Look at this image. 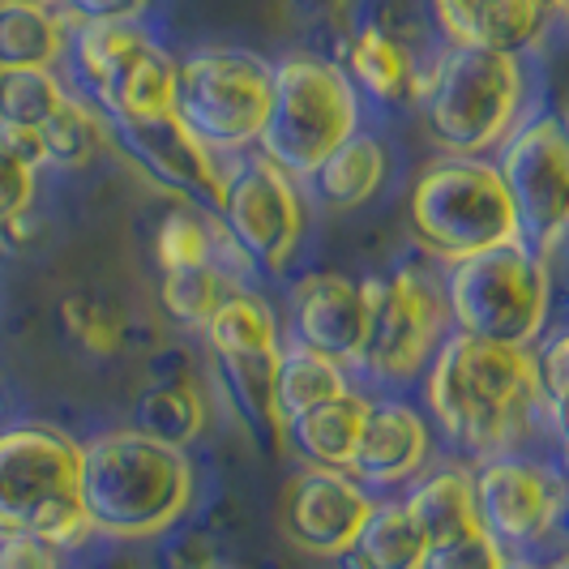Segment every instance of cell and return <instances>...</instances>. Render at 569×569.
Instances as JSON below:
<instances>
[{"instance_id": "cell-1", "label": "cell", "mask_w": 569, "mask_h": 569, "mask_svg": "<svg viewBox=\"0 0 569 569\" xmlns=\"http://www.w3.org/2000/svg\"><path fill=\"white\" fill-rule=\"evenodd\" d=\"M425 372L428 411L462 455H513L548 416L540 356L531 347L455 330Z\"/></svg>"}, {"instance_id": "cell-2", "label": "cell", "mask_w": 569, "mask_h": 569, "mask_svg": "<svg viewBox=\"0 0 569 569\" xmlns=\"http://www.w3.org/2000/svg\"><path fill=\"white\" fill-rule=\"evenodd\" d=\"M189 450L142 428H112L82 446V510L103 540H159L193 506Z\"/></svg>"}, {"instance_id": "cell-3", "label": "cell", "mask_w": 569, "mask_h": 569, "mask_svg": "<svg viewBox=\"0 0 569 569\" xmlns=\"http://www.w3.org/2000/svg\"><path fill=\"white\" fill-rule=\"evenodd\" d=\"M420 103L432 142L450 154L480 159L522 124L527 69L518 52L450 43L420 82Z\"/></svg>"}, {"instance_id": "cell-4", "label": "cell", "mask_w": 569, "mask_h": 569, "mask_svg": "<svg viewBox=\"0 0 569 569\" xmlns=\"http://www.w3.org/2000/svg\"><path fill=\"white\" fill-rule=\"evenodd\" d=\"M0 531H30L73 548L90 540L82 510V446L52 425L0 432Z\"/></svg>"}, {"instance_id": "cell-5", "label": "cell", "mask_w": 569, "mask_h": 569, "mask_svg": "<svg viewBox=\"0 0 569 569\" xmlns=\"http://www.w3.org/2000/svg\"><path fill=\"white\" fill-rule=\"evenodd\" d=\"M360 133V90L326 57L291 52L274 64V99L261 129V154L309 180L347 138Z\"/></svg>"}, {"instance_id": "cell-6", "label": "cell", "mask_w": 569, "mask_h": 569, "mask_svg": "<svg viewBox=\"0 0 569 569\" xmlns=\"http://www.w3.org/2000/svg\"><path fill=\"white\" fill-rule=\"evenodd\" d=\"M407 219L416 240L437 261H462L497 244L522 240L510 189L497 163L450 154L420 171L407 198Z\"/></svg>"}, {"instance_id": "cell-7", "label": "cell", "mask_w": 569, "mask_h": 569, "mask_svg": "<svg viewBox=\"0 0 569 569\" xmlns=\"http://www.w3.org/2000/svg\"><path fill=\"white\" fill-rule=\"evenodd\" d=\"M446 305L462 335L536 347L552 309L548 257L536 253L527 240L462 257L446 274Z\"/></svg>"}, {"instance_id": "cell-8", "label": "cell", "mask_w": 569, "mask_h": 569, "mask_svg": "<svg viewBox=\"0 0 569 569\" xmlns=\"http://www.w3.org/2000/svg\"><path fill=\"white\" fill-rule=\"evenodd\" d=\"M274 99V64L244 48H198L176 60V116L210 150L253 146Z\"/></svg>"}, {"instance_id": "cell-9", "label": "cell", "mask_w": 569, "mask_h": 569, "mask_svg": "<svg viewBox=\"0 0 569 569\" xmlns=\"http://www.w3.org/2000/svg\"><path fill=\"white\" fill-rule=\"evenodd\" d=\"M369 300V330L360 347V369L377 381H411L428 369L437 347L446 342L450 305L446 283L428 274L425 266H402L390 279L365 283Z\"/></svg>"}, {"instance_id": "cell-10", "label": "cell", "mask_w": 569, "mask_h": 569, "mask_svg": "<svg viewBox=\"0 0 569 569\" xmlns=\"http://www.w3.org/2000/svg\"><path fill=\"white\" fill-rule=\"evenodd\" d=\"M497 171L510 189L522 240L540 257L569 236V116H531L501 142Z\"/></svg>"}, {"instance_id": "cell-11", "label": "cell", "mask_w": 569, "mask_h": 569, "mask_svg": "<svg viewBox=\"0 0 569 569\" xmlns=\"http://www.w3.org/2000/svg\"><path fill=\"white\" fill-rule=\"evenodd\" d=\"M206 342L219 360L236 411L249 420L257 437H266L270 446H283L287 428L274 407V377L283 360V342H279V321L270 313V305L253 291H236L206 321Z\"/></svg>"}, {"instance_id": "cell-12", "label": "cell", "mask_w": 569, "mask_h": 569, "mask_svg": "<svg viewBox=\"0 0 569 569\" xmlns=\"http://www.w3.org/2000/svg\"><path fill=\"white\" fill-rule=\"evenodd\" d=\"M223 228L253 266L283 270L305 236V201L296 176L266 154L236 163L223 201Z\"/></svg>"}, {"instance_id": "cell-13", "label": "cell", "mask_w": 569, "mask_h": 569, "mask_svg": "<svg viewBox=\"0 0 569 569\" xmlns=\"http://www.w3.org/2000/svg\"><path fill=\"white\" fill-rule=\"evenodd\" d=\"M372 492L347 467H300L283 488V536L300 552L339 561L372 513Z\"/></svg>"}, {"instance_id": "cell-14", "label": "cell", "mask_w": 569, "mask_h": 569, "mask_svg": "<svg viewBox=\"0 0 569 569\" xmlns=\"http://www.w3.org/2000/svg\"><path fill=\"white\" fill-rule=\"evenodd\" d=\"M112 142L154 184L184 193V198H206L223 210L236 163H228V150H210L176 112L146 116V120H112Z\"/></svg>"}, {"instance_id": "cell-15", "label": "cell", "mask_w": 569, "mask_h": 569, "mask_svg": "<svg viewBox=\"0 0 569 569\" xmlns=\"http://www.w3.org/2000/svg\"><path fill=\"white\" fill-rule=\"evenodd\" d=\"M476 506L480 522L497 540L510 548L548 540V531L557 527V513L566 506L561 480H552L540 462L518 455L485 458V467L476 471Z\"/></svg>"}, {"instance_id": "cell-16", "label": "cell", "mask_w": 569, "mask_h": 569, "mask_svg": "<svg viewBox=\"0 0 569 569\" xmlns=\"http://www.w3.org/2000/svg\"><path fill=\"white\" fill-rule=\"evenodd\" d=\"M291 321H296V342L339 365H360V347L369 330L365 283H351L347 274H309L291 291Z\"/></svg>"}, {"instance_id": "cell-17", "label": "cell", "mask_w": 569, "mask_h": 569, "mask_svg": "<svg viewBox=\"0 0 569 569\" xmlns=\"http://www.w3.org/2000/svg\"><path fill=\"white\" fill-rule=\"evenodd\" d=\"M566 9V0H432V13L450 43L527 52L543 39L548 22Z\"/></svg>"}, {"instance_id": "cell-18", "label": "cell", "mask_w": 569, "mask_h": 569, "mask_svg": "<svg viewBox=\"0 0 569 569\" xmlns=\"http://www.w3.org/2000/svg\"><path fill=\"white\" fill-rule=\"evenodd\" d=\"M432 432L428 420L407 402H369L360 446L351 455V476L365 485H407L428 467Z\"/></svg>"}, {"instance_id": "cell-19", "label": "cell", "mask_w": 569, "mask_h": 569, "mask_svg": "<svg viewBox=\"0 0 569 569\" xmlns=\"http://www.w3.org/2000/svg\"><path fill=\"white\" fill-rule=\"evenodd\" d=\"M154 39L142 30V22H112V27H69V52L73 73L82 82L86 99L103 112V103L112 99L116 82L124 78V69L142 57Z\"/></svg>"}, {"instance_id": "cell-20", "label": "cell", "mask_w": 569, "mask_h": 569, "mask_svg": "<svg viewBox=\"0 0 569 569\" xmlns=\"http://www.w3.org/2000/svg\"><path fill=\"white\" fill-rule=\"evenodd\" d=\"M347 78L356 82V90H365L377 103H407V99H420V69L407 52V43L395 39L390 30L365 27L351 34L347 43Z\"/></svg>"}, {"instance_id": "cell-21", "label": "cell", "mask_w": 569, "mask_h": 569, "mask_svg": "<svg viewBox=\"0 0 569 569\" xmlns=\"http://www.w3.org/2000/svg\"><path fill=\"white\" fill-rule=\"evenodd\" d=\"M402 506L420 522L428 543L462 536L471 527H485L480 506H476V471H467V467H437L428 476L420 471Z\"/></svg>"}, {"instance_id": "cell-22", "label": "cell", "mask_w": 569, "mask_h": 569, "mask_svg": "<svg viewBox=\"0 0 569 569\" xmlns=\"http://www.w3.org/2000/svg\"><path fill=\"white\" fill-rule=\"evenodd\" d=\"M365 416H369V399L347 390L339 399L321 402L313 411L296 416L287 425V441L300 450L305 462L317 467H351V455L360 446L365 432Z\"/></svg>"}, {"instance_id": "cell-23", "label": "cell", "mask_w": 569, "mask_h": 569, "mask_svg": "<svg viewBox=\"0 0 569 569\" xmlns=\"http://www.w3.org/2000/svg\"><path fill=\"white\" fill-rule=\"evenodd\" d=\"M386 171H390V154L386 146L377 142L372 133H356L309 176L317 184V198L326 201L330 210H356L381 193L386 184Z\"/></svg>"}, {"instance_id": "cell-24", "label": "cell", "mask_w": 569, "mask_h": 569, "mask_svg": "<svg viewBox=\"0 0 569 569\" xmlns=\"http://www.w3.org/2000/svg\"><path fill=\"white\" fill-rule=\"evenodd\" d=\"M69 52V22L60 9L0 0V69H57Z\"/></svg>"}, {"instance_id": "cell-25", "label": "cell", "mask_w": 569, "mask_h": 569, "mask_svg": "<svg viewBox=\"0 0 569 569\" xmlns=\"http://www.w3.org/2000/svg\"><path fill=\"white\" fill-rule=\"evenodd\" d=\"M428 540L402 501H377L356 543L347 548L351 569H420Z\"/></svg>"}, {"instance_id": "cell-26", "label": "cell", "mask_w": 569, "mask_h": 569, "mask_svg": "<svg viewBox=\"0 0 569 569\" xmlns=\"http://www.w3.org/2000/svg\"><path fill=\"white\" fill-rule=\"evenodd\" d=\"M244 257L236 249V240L228 236V228H219L210 214H201L198 201H184L163 214V223L154 231V257L159 270H184V266H201V261H228ZM249 261V257H244ZM231 270H240L236 261H228Z\"/></svg>"}, {"instance_id": "cell-27", "label": "cell", "mask_w": 569, "mask_h": 569, "mask_svg": "<svg viewBox=\"0 0 569 569\" xmlns=\"http://www.w3.org/2000/svg\"><path fill=\"white\" fill-rule=\"evenodd\" d=\"M347 390H351V386H347V377H342L339 360L321 356V351L305 347V342L283 347L279 377H274V407H279L283 428L291 425L296 416L313 411V407H321V402L339 399V395H347Z\"/></svg>"}, {"instance_id": "cell-28", "label": "cell", "mask_w": 569, "mask_h": 569, "mask_svg": "<svg viewBox=\"0 0 569 569\" xmlns=\"http://www.w3.org/2000/svg\"><path fill=\"white\" fill-rule=\"evenodd\" d=\"M236 270L228 261H201L184 270H163L159 279V305L163 313L184 330H206V321L236 296Z\"/></svg>"}, {"instance_id": "cell-29", "label": "cell", "mask_w": 569, "mask_h": 569, "mask_svg": "<svg viewBox=\"0 0 569 569\" xmlns=\"http://www.w3.org/2000/svg\"><path fill=\"white\" fill-rule=\"evenodd\" d=\"M39 138H43V163L86 168L103 146L112 142V120L99 112L86 94H64V103L39 129Z\"/></svg>"}, {"instance_id": "cell-30", "label": "cell", "mask_w": 569, "mask_h": 569, "mask_svg": "<svg viewBox=\"0 0 569 569\" xmlns=\"http://www.w3.org/2000/svg\"><path fill=\"white\" fill-rule=\"evenodd\" d=\"M163 112H176V60L159 43H150L116 82L112 99L103 103V116L108 120H146V116Z\"/></svg>"}, {"instance_id": "cell-31", "label": "cell", "mask_w": 569, "mask_h": 569, "mask_svg": "<svg viewBox=\"0 0 569 569\" xmlns=\"http://www.w3.org/2000/svg\"><path fill=\"white\" fill-rule=\"evenodd\" d=\"M133 428H142L150 437L168 441L176 450H189L206 428V399H201L198 381L184 386H146L138 399V420Z\"/></svg>"}, {"instance_id": "cell-32", "label": "cell", "mask_w": 569, "mask_h": 569, "mask_svg": "<svg viewBox=\"0 0 569 569\" xmlns=\"http://www.w3.org/2000/svg\"><path fill=\"white\" fill-rule=\"evenodd\" d=\"M57 69H0V129L39 133L64 103Z\"/></svg>"}, {"instance_id": "cell-33", "label": "cell", "mask_w": 569, "mask_h": 569, "mask_svg": "<svg viewBox=\"0 0 569 569\" xmlns=\"http://www.w3.org/2000/svg\"><path fill=\"white\" fill-rule=\"evenodd\" d=\"M60 317H64L69 335L78 339V347L90 351V356H99V360L116 356L120 342H124V321L103 300H94V296H69L60 305Z\"/></svg>"}, {"instance_id": "cell-34", "label": "cell", "mask_w": 569, "mask_h": 569, "mask_svg": "<svg viewBox=\"0 0 569 569\" xmlns=\"http://www.w3.org/2000/svg\"><path fill=\"white\" fill-rule=\"evenodd\" d=\"M506 561H510L506 543L485 527H471L462 536L428 543V557L420 569H501Z\"/></svg>"}, {"instance_id": "cell-35", "label": "cell", "mask_w": 569, "mask_h": 569, "mask_svg": "<svg viewBox=\"0 0 569 569\" xmlns=\"http://www.w3.org/2000/svg\"><path fill=\"white\" fill-rule=\"evenodd\" d=\"M540 372L543 395H548V420L561 432V446H569V330L540 351Z\"/></svg>"}, {"instance_id": "cell-36", "label": "cell", "mask_w": 569, "mask_h": 569, "mask_svg": "<svg viewBox=\"0 0 569 569\" xmlns=\"http://www.w3.org/2000/svg\"><path fill=\"white\" fill-rule=\"evenodd\" d=\"M34 163L22 159L13 146L0 142V223L13 214H27L34 201Z\"/></svg>"}, {"instance_id": "cell-37", "label": "cell", "mask_w": 569, "mask_h": 569, "mask_svg": "<svg viewBox=\"0 0 569 569\" xmlns=\"http://www.w3.org/2000/svg\"><path fill=\"white\" fill-rule=\"evenodd\" d=\"M154 0H60V18L69 27H112V22H142Z\"/></svg>"}, {"instance_id": "cell-38", "label": "cell", "mask_w": 569, "mask_h": 569, "mask_svg": "<svg viewBox=\"0 0 569 569\" xmlns=\"http://www.w3.org/2000/svg\"><path fill=\"white\" fill-rule=\"evenodd\" d=\"M64 548L30 531H0V569H60Z\"/></svg>"}, {"instance_id": "cell-39", "label": "cell", "mask_w": 569, "mask_h": 569, "mask_svg": "<svg viewBox=\"0 0 569 569\" xmlns=\"http://www.w3.org/2000/svg\"><path fill=\"white\" fill-rule=\"evenodd\" d=\"M163 569H219V561H214V548L206 543V536H180L176 543H168Z\"/></svg>"}, {"instance_id": "cell-40", "label": "cell", "mask_w": 569, "mask_h": 569, "mask_svg": "<svg viewBox=\"0 0 569 569\" xmlns=\"http://www.w3.org/2000/svg\"><path fill=\"white\" fill-rule=\"evenodd\" d=\"M34 236H39V228H34L30 210H27V214H13V219H4V223H0V249L18 253V249H27Z\"/></svg>"}, {"instance_id": "cell-41", "label": "cell", "mask_w": 569, "mask_h": 569, "mask_svg": "<svg viewBox=\"0 0 569 569\" xmlns=\"http://www.w3.org/2000/svg\"><path fill=\"white\" fill-rule=\"evenodd\" d=\"M305 13H321V18H330V13H342V4L347 0H296Z\"/></svg>"}, {"instance_id": "cell-42", "label": "cell", "mask_w": 569, "mask_h": 569, "mask_svg": "<svg viewBox=\"0 0 569 569\" xmlns=\"http://www.w3.org/2000/svg\"><path fill=\"white\" fill-rule=\"evenodd\" d=\"M561 467H566V476H561V492H566V506H569V446H561Z\"/></svg>"}, {"instance_id": "cell-43", "label": "cell", "mask_w": 569, "mask_h": 569, "mask_svg": "<svg viewBox=\"0 0 569 569\" xmlns=\"http://www.w3.org/2000/svg\"><path fill=\"white\" fill-rule=\"evenodd\" d=\"M501 569H540V566H536V561H522V557H510Z\"/></svg>"}, {"instance_id": "cell-44", "label": "cell", "mask_w": 569, "mask_h": 569, "mask_svg": "<svg viewBox=\"0 0 569 569\" xmlns=\"http://www.w3.org/2000/svg\"><path fill=\"white\" fill-rule=\"evenodd\" d=\"M22 4H39V9H60V0H22Z\"/></svg>"}, {"instance_id": "cell-45", "label": "cell", "mask_w": 569, "mask_h": 569, "mask_svg": "<svg viewBox=\"0 0 569 569\" xmlns=\"http://www.w3.org/2000/svg\"><path fill=\"white\" fill-rule=\"evenodd\" d=\"M548 569H569V557H557V561H552Z\"/></svg>"}, {"instance_id": "cell-46", "label": "cell", "mask_w": 569, "mask_h": 569, "mask_svg": "<svg viewBox=\"0 0 569 569\" xmlns=\"http://www.w3.org/2000/svg\"><path fill=\"white\" fill-rule=\"evenodd\" d=\"M561 13H566V18H569V0H566V9H561Z\"/></svg>"}, {"instance_id": "cell-47", "label": "cell", "mask_w": 569, "mask_h": 569, "mask_svg": "<svg viewBox=\"0 0 569 569\" xmlns=\"http://www.w3.org/2000/svg\"><path fill=\"white\" fill-rule=\"evenodd\" d=\"M219 569H236V566H219Z\"/></svg>"}]
</instances>
